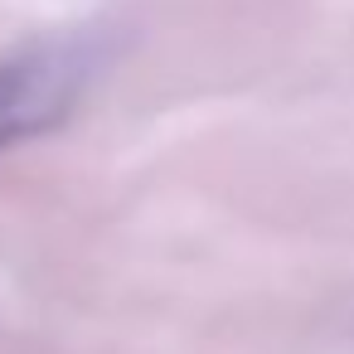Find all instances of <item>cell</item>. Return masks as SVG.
<instances>
[{
	"label": "cell",
	"mask_w": 354,
	"mask_h": 354,
	"mask_svg": "<svg viewBox=\"0 0 354 354\" xmlns=\"http://www.w3.org/2000/svg\"><path fill=\"white\" fill-rule=\"evenodd\" d=\"M102 64L97 39H54L0 64V151L30 141L68 117Z\"/></svg>",
	"instance_id": "6da1fadb"
}]
</instances>
